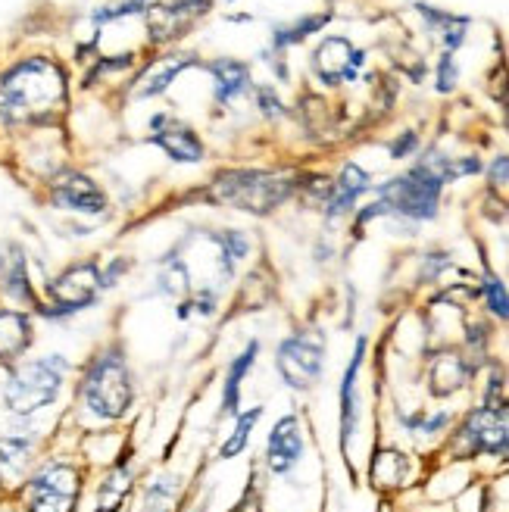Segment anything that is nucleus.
Here are the masks:
<instances>
[{"label": "nucleus", "instance_id": "obj_8", "mask_svg": "<svg viewBox=\"0 0 509 512\" xmlns=\"http://www.w3.org/2000/svg\"><path fill=\"white\" fill-rule=\"evenodd\" d=\"M460 434L469 453H491V456L509 453V409L497 403L475 409Z\"/></svg>", "mask_w": 509, "mask_h": 512}, {"label": "nucleus", "instance_id": "obj_22", "mask_svg": "<svg viewBox=\"0 0 509 512\" xmlns=\"http://www.w3.org/2000/svg\"><path fill=\"white\" fill-rule=\"evenodd\" d=\"M260 419H263V406L241 409V413L235 416L232 434H228L225 444L219 447V459H222V463H228V459H238V456L247 450V444H250V438H253V428H257Z\"/></svg>", "mask_w": 509, "mask_h": 512}, {"label": "nucleus", "instance_id": "obj_20", "mask_svg": "<svg viewBox=\"0 0 509 512\" xmlns=\"http://www.w3.org/2000/svg\"><path fill=\"white\" fill-rule=\"evenodd\" d=\"M210 72L219 104H232L235 97H241L250 88V72L241 60H216L210 63Z\"/></svg>", "mask_w": 509, "mask_h": 512}, {"label": "nucleus", "instance_id": "obj_6", "mask_svg": "<svg viewBox=\"0 0 509 512\" xmlns=\"http://www.w3.org/2000/svg\"><path fill=\"white\" fill-rule=\"evenodd\" d=\"M275 369L291 391H310L325 369V335L316 328L294 331L275 350Z\"/></svg>", "mask_w": 509, "mask_h": 512}, {"label": "nucleus", "instance_id": "obj_30", "mask_svg": "<svg viewBox=\"0 0 509 512\" xmlns=\"http://www.w3.org/2000/svg\"><path fill=\"white\" fill-rule=\"evenodd\" d=\"M416 144H419V141H416V135H413V132H406L403 138H397V141L391 144V153H394V157L400 160V157H406V153H410Z\"/></svg>", "mask_w": 509, "mask_h": 512}, {"label": "nucleus", "instance_id": "obj_21", "mask_svg": "<svg viewBox=\"0 0 509 512\" xmlns=\"http://www.w3.org/2000/svg\"><path fill=\"white\" fill-rule=\"evenodd\" d=\"M32 444L35 438L25 428H13L0 438V472L4 475H19L32 459Z\"/></svg>", "mask_w": 509, "mask_h": 512}, {"label": "nucleus", "instance_id": "obj_7", "mask_svg": "<svg viewBox=\"0 0 509 512\" xmlns=\"http://www.w3.org/2000/svg\"><path fill=\"white\" fill-rule=\"evenodd\" d=\"M82 475L69 463H50L29 481V512H75Z\"/></svg>", "mask_w": 509, "mask_h": 512}, {"label": "nucleus", "instance_id": "obj_31", "mask_svg": "<svg viewBox=\"0 0 509 512\" xmlns=\"http://www.w3.org/2000/svg\"><path fill=\"white\" fill-rule=\"evenodd\" d=\"M491 178H494L497 185L509 182V157H497V160H494V166H491Z\"/></svg>", "mask_w": 509, "mask_h": 512}, {"label": "nucleus", "instance_id": "obj_5", "mask_svg": "<svg viewBox=\"0 0 509 512\" xmlns=\"http://www.w3.org/2000/svg\"><path fill=\"white\" fill-rule=\"evenodd\" d=\"M291 191H294V182H288V178H275L266 172H228L216 182L213 197L235 210L269 213L278 203H285Z\"/></svg>", "mask_w": 509, "mask_h": 512}, {"label": "nucleus", "instance_id": "obj_26", "mask_svg": "<svg viewBox=\"0 0 509 512\" xmlns=\"http://www.w3.org/2000/svg\"><path fill=\"white\" fill-rule=\"evenodd\" d=\"M219 238H222V247L228 253V260H232L235 266L250 256V238L244 232H238V228H228V232H222Z\"/></svg>", "mask_w": 509, "mask_h": 512}, {"label": "nucleus", "instance_id": "obj_25", "mask_svg": "<svg viewBox=\"0 0 509 512\" xmlns=\"http://www.w3.org/2000/svg\"><path fill=\"white\" fill-rule=\"evenodd\" d=\"M481 291H485V300H488V310L500 319H509V291L506 285L497 278V275H485V281H481Z\"/></svg>", "mask_w": 509, "mask_h": 512}, {"label": "nucleus", "instance_id": "obj_9", "mask_svg": "<svg viewBox=\"0 0 509 512\" xmlns=\"http://www.w3.org/2000/svg\"><path fill=\"white\" fill-rule=\"evenodd\" d=\"M100 288H104V281H100L97 263H79V266H69L63 275L50 281L47 291L57 306V313H79L97 300Z\"/></svg>", "mask_w": 509, "mask_h": 512}, {"label": "nucleus", "instance_id": "obj_27", "mask_svg": "<svg viewBox=\"0 0 509 512\" xmlns=\"http://www.w3.org/2000/svg\"><path fill=\"white\" fill-rule=\"evenodd\" d=\"M456 85V63H453V54H444L441 57V66H438V91H453Z\"/></svg>", "mask_w": 509, "mask_h": 512}, {"label": "nucleus", "instance_id": "obj_18", "mask_svg": "<svg viewBox=\"0 0 509 512\" xmlns=\"http://www.w3.org/2000/svg\"><path fill=\"white\" fill-rule=\"evenodd\" d=\"M369 191V175L356 166V163H347L338 175V182L332 188V197H328V216L338 219L344 213L353 210V203L360 200V194Z\"/></svg>", "mask_w": 509, "mask_h": 512}, {"label": "nucleus", "instance_id": "obj_2", "mask_svg": "<svg viewBox=\"0 0 509 512\" xmlns=\"http://www.w3.org/2000/svg\"><path fill=\"white\" fill-rule=\"evenodd\" d=\"M82 400L97 419L116 422L129 413V406L135 400V384L125 356L119 350H107L94 356V363L88 366L82 378Z\"/></svg>", "mask_w": 509, "mask_h": 512}, {"label": "nucleus", "instance_id": "obj_17", "mask_svg": "<svg viewBox=\"0 0 509 512\" xmlns=\"http://www.w3.org/2000/svg\"><path fill=\"white\" fill-rule=\"evenodd\" d=\"M32 344V322L25 313L0 310V363H13Z\"/></svg>", "mask_w": 509, "mask_h": 512}, {"label": "nucleus", "instance_id": "obj_32", "mask_svg": "<svg viewBox=\"0 0 509 512\" xmlns=\"http://www.w3.org/2000/svg\"><path fill=\"white\" fill-rule=\"evenodd\" d=\"M260 104H263V113H269V116H278V113H282V104H278V100L272 97L269 88L260 91Z\"/></svg>", "mask_w": 509, "mask_h": 512}, {"label": "nucleus", "instance_id": "obj_19", "mask_svg": "<svg viewBox=\"0 0 509 512\" xmlns=\"http://www.w3.org/2000/svg\"><path fill=\"white\" fill-rule=\"evenodd\" d=\"M469 381V366L460 353H441L431 363V394L435 397H450Z\"/></svg>", "mask_w": 509, "mask_h": 512}, {"label": "nucleus", "instance_id": "obj_15", "mask_svg": "<svg viewBox=\"0 0 509 512\" xmlns=\"http://www.w3.org/2000/svg\"><path fill=\"white\" fill-rule=\"evenodd\" d=\"M154 144L175 163H200L203 160V141L188 125H169V119H166V128H157L154 132Z\"/></svg>", "mask_w": 509, "mask_h": 512}, {"label": "nucleus", "instance_id": "obj_28", "mask_svg": "<svg viewBox=\"0 0 509 512\" xmlns=\"http://www.w3.org/2000/svg\"><path fill=\"white\" fill-rule=\"evenodd\" d=\"M228 512H263L260 509V491H257V484H247V491L241 494V500L232 506V509H228Z\"/></svg>", "mask_w": 509, "mask_h": 512}, {"label": "nucleus", "instance_id": "obj_24", "mask_svg": "<svg viewBox=\"0 0 509 512\" xmlns=\"http://www.w3.org/2000/svg\"><path fill=\"white\" fill-rule=\"evenodd\" d=\"M129 491H132V472H129V466H125V463H119L107 475V481L100 484L97 509L94 512H119L122 503H125V497H129Z\"/></svg>", "mask_w": 509, "mask_h": 512}, {"label": "nucleus", "instance_id": "obj_3", "mask_svg": "<svg viewBox=\"0 0 509 512\" xmlns=\"http://www.w3.org/2000/svg\"><path fill=\"white\" fill-rule=\"evenodd\" d=\"M66 372H69V363L60 353H50V356H41V360L16 366L4 384V406L13 416L38 413V409L57 400Z\"/></svg>", "mask_w": 509, "mask_h": 512}, {"label": "nucleus", "instance_id": "obj_16", "mask_svg": "<svg viewBox=\"0 0 509 512\" xmlns=\"http://www.w3.org/2000/svg\"><path fill=\"white\" fill-rule=\"evenodd\" d=\"M0 288L7 291L16 303H32L35 306V291L29 281V266H25V256L19 247H7L0 253Z\"/></svg>", "mask_w": 509, "mask_h": 512}, {"label": "nucleus", "instance_id": "obj_4", "mask_svg": "<svg viewBox=\"0 0 509 512\" xmlns=\"http://www.w3.org/2000/svg\"><path fill=\"white\" fill-rule=\"evenodd\" d=\"M447 182V163H419L400 178H391L388 185H381V203H385L388 213H400L406 219H431L438 213V200L441 188Z\"/></svg>", "mask_w": 509, "mask_h": 512}, {"label": "nucleus", "instance_id": "obj_13", "mask_svg": "<svg viewBox=\"0 0 509 512\" xmlns=\"http://www.w3.org/2000/svg\"><path fill=\"white\" fill-rule=\"evenodd\" d=\"M260 344L250 341L232 363L225 369V381H222V397H219V419H235L241 413V391H244V378L250 375L253 363H257Z\"/></svg>", "mask_w": 509, "mask_h": 512}, {"label": "nucleus", "instance_id": "obj_14", "mask_svg": "<svg viewBox=\"0 0 509 512\" xmlns=\"http://www.w3.org/2000/svg\"><path fill=\"white\" fill-rule=\"evenodd\" d=\"M350 57H353V47L347 38H325L313 57V66L319 72V79L328 85H338L341 79H356V72L350 69Z\"/></svg>", "mask_w": 509, "mask_h": 512}, {"label": "nucleus", "instance_id": "obj_29", "mask_svg": "<svg viewBox=\"0 0 509 512\" xmlns=\"http://www.w3.org/2000/svg\"><path fill=\"white\" fill-rule=\"evenodd\" d=\"M413 431H441L447 425V413H438V416H416V419H403Z\"/></svg>", "mask_w": 509, "mask_h": 512}, {"label": "nucleus", "instance_id": "obj_11", "mask_svg": "<svg viewBox=\"0 0 509 512\" xmlns=\"http://www.w3.org/2000/svg\"><path fill=\"white\" fill-rule=\"evenodd\" d=\"M50 197H54V203L60 210L85 213V216H100L107 210V194L82 172H63L60 178H54Z\"/></svg>", "mask_w": 509, "mask_h": 512}, {"label": "nucleus", "instance_id": "obj_12", "mask_svg": "<svg viewBox=\"0 0 509 512\" xmlns=\"http://www.w3.org/2000/svg\"><path fill=\"white\" fill-rule=\"evenodd\" d=\"M363 360H366V338L356 341L353 360L341 381V447H344V453L350 447V438L356 434V425H360V394H356V384H360Z\"/></svg>", "mask_w": 509, "mask_h": 512}, {"label": "nucleus", "instance_id": "obj_10", "mask_svg": "<svg viewBox=\"0 0 509 512\" xmlns=\"http://www.w3.org/2000/svg\"><path fill=\"white\" fill-rule=\"evenodd\" d=\"M303 428H300V419L294 413L282 416L266 438V450H263V459H266V469L272 475H291L294 466L303 459Z\"/></svg>", "mask_w": 509, "mask_h": 512}, {"label": "nucleus", "instance_id": "obj_23", "mask_svg": "<svg viewBox=\"0 0 509 512\" xmlns=\"http://www.w3.org/2000/svg\"><path fill=\"white\" fill-rule=\"evenodd\" d=\"M191 66V57H185V54H175V57H163V60H157L154 66H150V72L144 75V85L138 88V94L141 97H154V94H163L169 85H172V79L182 69H188Z\"/></svg>", "mask_w": 509, "mask_h": 512}, {"label": "nucleus", "instance_id": "obj_1", "mask_svg": "<svg viewBox=\"0 0 509 512\" xmlns=\"http://www.w3.org/2000/svg\"><path fill=\"white\" fill-rule=\"evenodd\" d=\"M63 72L41 57L22 60L0 82V122H38L63 104Z\"/></svg>", "mask_w": 509, "mask_h": 512}]
</instances>
